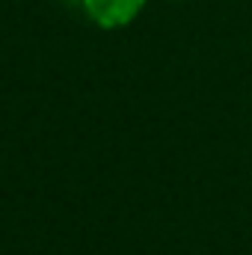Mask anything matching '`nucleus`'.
Masks as SVG:
<instances>
[{
    "instance_id": "nucleus-1",
    "label": "nucleus",
    "mask_w": 252,
    "mask_h": 255,
    "mask_svg": "<svg viewBox=\"0 0 252 255\" xmlns=\"http://www.w3.org/2000/svg\"><path fill=\"white\" fill-rule=\"evenodd\" d=\"M83 9L98 27L119 30L127 27L145 9V0H83Z\"/></svg>"
}]
</instances>
